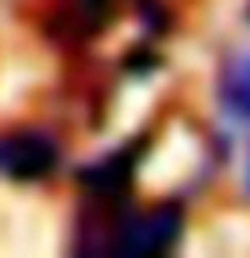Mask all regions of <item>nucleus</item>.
Returning <instances> with one entry per match:
<instances>
[{
    "mask_svg": "<svg viewBox=\"0 0 250 258\" xmlns=\"http://www.w3.org/2000/svg\"><path fill=\"white\" fill-rule=\"evenodd\" d=\"M224 103L232 111H239L243 118H250V59L235 63L228 74H224Z\"/></svg>",
    "mask_w": 250,
    "mask_h": 258,
    "instance_id": "4",
    "label": "nucleus"
},
{
    "mask_svg": "<svg viewBox=\"0 0 250 258\" xmlns=\"http://www.w3.org/2000/svg\"><path fill=\"white\" fill-rule=\"evenodd\" d=\"M111 8H114V0H77V11L92 22H103L111 15Z\"/></svg>",
    "mask_w": 250,
    "mask_h": 258,
    "instance_id": "5",
    "label": "nucleus"
},
{
    "mask_svg": "<svg viewBox=\"0 0 250 258\" xmlns=\"http://www.w3.org/2000/svg\"><path fill=\"white\" fill-rule=\"evenodd\" d=\"M59 162V148L44 133H19L0 140V173L15 181H41Z\"/></svg>",
    "mask_w": 250,
    "mask_h": 258,
    "instance_id": "1",
    "label": "nucleus"
},
{
    "mask_svg": "<svg viewBox=\"0 0 250 258\" xmlns=\"http://www.w3.org/2000/svg\"><path fill=\"white\" fill-rule=\"evenodd\" d=\"M77 181L85 184L89 192L96 196H122L129 188V181H133V159L125 155H107L100 159L96 166H85L77 173Z\"/></svg>",
    "mask_w": 250,
    "mask_h": 258,
    "instance_id": "3",
    "label": "nucleus"
},
{
    "mask_svg": "<svg viewBox=\"0 0 250 258\" xmlns=\"http://www.w3.org/2000/svg\"><path fill=\"white\" fill-rule=\"evenodd\" d=\"M181 240V210L162 207L147 218H136L122 229L118 240V254L125 258H151V254H165L173 251V243Z\"/></svg>",
    "mask_w": 250,
    "mask_h": 258,
    "instance_id": "2",
    "label": "nucleus"
}]
</instances>
